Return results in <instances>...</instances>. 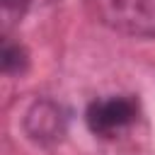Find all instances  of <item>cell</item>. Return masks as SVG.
<instances>
[{"instance_id":"1","label":"cell","mask_w":155,"mask_h":155,"mask_svg":"<svg viewBox=\"0 0 155 155\" xmlns=\"http://www.w3.org/2000/svg\"><path fill=\"white\" fill-rule=\"evenodd\" d=\"M140 116V104L133 94H104L90 102L85 124L99 140H116L128 133Z\"/></svg>"},{"instance_id":"2","label":"cell","mask_w":155,"mask_h":155,"mask_svg":"<svg viewBox=\"0 0 155 155\" xmlns=\"http://www.w3.org/2000/svg\"><path fill=\"white\" fill-rule=\"evenodd\" d=\"M99 19L126 36L155 39V0H94Z\"/></svg>"},{"instance_id":"3","label":"cell","mask_w":155,"mask_h":155,"mask_svg":"<svg viewBox=\"0 0 155 155\" xmlns=\"http://www.w3.org/2000/svg\"><path fill=\"white\" fill-rule=\"evenodd\" d=\"M68 131V109L53 99H36L24 114V133L36 145H56Z\"/></svg>"},{"instance_id":"4","label":"cell","mask_w":155,"mask_h":155,"mask_svg":"<svg viewBox=\"0 0 155 155\" xmlns=\"http://www.w3.org/2000/svg\"><path fill=\"white\" fill-rule=\"evenodd\" d=\"M29 65V53L19 41H12L10 36L2 39V70L5 75H22Z\"/></svg>"},{"instance_id":"5","label":"cell","mask_w":155,"mask_h":155,"mask_svg":"<svg viewBox=\"0 0 155 155\" xmlns=\"http://www.w3.org/2000/svg\"><path fill=\"white\" fill-rule=\"evenodd\" d=\"M34 2H51V0H2V17L7 22L19 19Z\"/></svg>"}]
</instances>
